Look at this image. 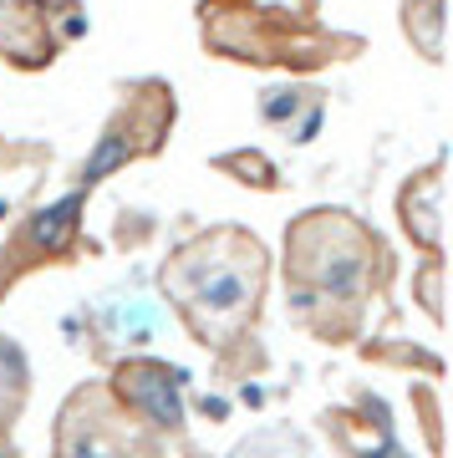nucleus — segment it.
I'll use <instances>...</instances> for the list:
<instances>
[]
</instances>
